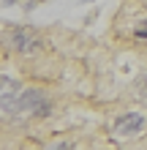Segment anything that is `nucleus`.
Here are the masks:
<instances>
[{"label":"nucleus","mask_w":147,"mask_h":150,"mask_svg":"<svg viewBox=\"0 0 147 150\" xmlns=\"http://www.w3.org/2000/svg\"><path fill=\"white\" fill-rule=\"evenodd\" d=\"M6 41H8V47L16 49L19 55H36L41 49V36L33 28H11L6 33Z\"/></svg>","instance_id":"1"},{"label":"nucleus","mask_w":147,"mask_h":150,"mask_svg":"<svg viewBox=\"0 0 147 150\" xmlns=\"http://www.w3.org/2000/svg\"><path fill=\"white\" fill-rule=\"evenodd\" d=\"M144 126H147V117L142 112H125V115H120V117L115 120L112 134H115L117 139H134V137H139L144 131Z\"/></svg>","instance_id":"2"},{"label":"nucleus","mask_w":147,"mask_h":150,"mask_svg":"<svg viewBox=\"0 0 147 150\" xmlns=\"http://www.w3.org/2000/svg\"><path fill=\"white\" fill-rule=\"evenodd\" d=\"M46 101V96L41 90H22L19 98H16V107H14V115H36V109Z\"/></svg>","instance_id":"3"},{"label":"nucleus","mask_w":147,"mask_h":150,"mask_svg":"<svg viewBox=\"0 0 147 150\" xmlns=\"http://www.w3.org/2000/svg\"><path fill=\"white\" fill-rule=\"evenodd\" d=\"M19 93H22L19 82L11 79V76H3V93H0V109H3V115H14V107H16Z\"/></svg>","instance_id":"4"},{"label":"nucleus","mask_w":147,"mask_h":150,"mask_svg":"<svg viewBox=\"0 0 147 150\" xmlns=\"http://www.w3.org/2000/svg\"><path fill=\"white\" fill-rule=\"evenodd\" d=\"M134 41H136V44H147V19L136 22V28H134Z\"/></svg>","instance_id":"5"},{"label":"nucleus","mask_w":147,"mask_h":150,"mask_svg":"<svg viewBox=\"0 0 147 150\" xmlns=\"http://www.w3.org/2000/svg\"><path fill=\"white\" fill-rule=\"evenodd\" d=\"M134 90H136V96H139L142 101H147V74L139 76V79L134 82Z\"/></svg>","instance_id":"6"},{"label":"nucleus","mask_w":147,"mask_h":150,"mask_svg":"<svg viewBox=\"0 0 147 150\" xmlns=\"http://www.w3.org/2000/svg\"><path fill=\"white\" fill-rule=\"evenodd\" d=\"M11 3H19V0H3V6H11Z\"/></svg>","instance_id":"7"}]
</instances>
